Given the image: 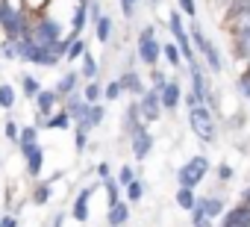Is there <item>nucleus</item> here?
I'll list each match as a JSON object with an SVG mask.
<instances>
[{
	"instance_id": "1",
	"label": "nucleus",
	"mask_w": 250,
	"mask_h": 227,
	"mask_svg": "<svg viewBox=\"0 0 250 227\" xmlns=\"http://www.w3.org/2000/svg\"><path fill=\"white\" fill-rule=\"evenodd\" d=\"M186 30H188L191 45H194V53L206 62V71H209V74H215V77H221V74H224V56H221L218 45L203 33V27L197 24V18H191V21L186 24Z\"/></svg>"
},
{
	"instance_id": "2",
	"label": "nucleus",
	"mask_w": 250,
	"mask_h": 227,
	"mask_svg": "<svg viewBox=\"0 0 250 227\" xmlns=\"http://www.w3.org/2000/svg\"><path fill=\"white\" fill-rule=\"evenodd\" d=\"M33 12L21 3V0H0V33L3 39H18L27 33Z\"/></svg>"
},
{
	"instance_id": "3",
	"label": "nucleus",
	"mask_w": 250,
	"mask_h": 227,
	"mask_svg": "<svg viewBox=\"0 0 250 227\" xmlns=\"http://www.w3.org/2000/svg\"><path fill=\"white\" fill-rule=\"evenodd\" d=\"M186 124H188V130H191L203 145H212V142H218V136H221L218 118H215V112H212L206 103H197V106H191V109H188Z\"/></svg>"
},
{
	"instance_id": "4",
	"label": "nucleus",
	"mask_w": 250,
	"mask_h": 227,
	"mask_svg": "<svg viewBox=\"0 0 250 227\" xmlns=\"http://www.w3.org/2000/svg\"><path fill=\"white\" fill-rule=\"evenodd\" d=\"M136 59L145 68H159L162 62V42L156 39V24H145L136 36Z\"/></svg>"
},
{
	"instance_id": "5",
	"label": "nucleus",
	"mask_w": 250,
	"mask_h": 227,
	"mask_svg": "<svg viewBox=\"0 0 250 227\" xmlns=\"http://www.w3.org/2000/svg\"><path fill=\"white\" fill-rule=\"evenodd\" d=\"M209 171H212L209 157H206V154H194V157H188V159H186V162L174 171V177H177V186L197 189V186L209 177Z\"/></svg>"
},
{
	"instance_id": "6",
	"label": "nucleus",
	"mask_w": 250,
	"mask_h": 227,
	"mask_svg": "<svg viewBox=\"0 0 250 227\" xmlns=\"http://www.w3.org/2000/svg\"><path fill=\"white\" fill-rule=\"evenodd\" d=\"M100 186H103V183H100V180H94V183L83 186V189L74 195V201H71V218H74V221H80V224H85V221H88V215H91V195H94Z\"/></svg>"
},
{
	"instance_id": "7",
	"label": "nucleus",
	"mask_w": 250,
	"mask_h": 227,
	"mask_svg": "<svg viewBox=\"0 0 250 227\" xmlns=\"http://www.w3.org/2000/svg\"><path fill=\"white\" fill-rule=\"evenodd\" d=\"M127 139H130L133 159H139V162H145V159L153 154V148H156V139H153V133L147 130V124H145V127H139L136 133H130Z\"/></svg>"
},
{
	"instance_id": "8",
	"label": "nucleus",
	"mask_w": 250,
	"mask_h": 227,
	"mask_svg": "<svg viewBox=\"0 0 250 227\" xmlns=\"http://www.w3.org/2000/svg\"><path fill=\"white\" fill-rule=\"evenodd\" d=\"M18 151L24 157L27 177H42V171H44V148L39 142H30V145H18Z\"/></svg>"
},
{
	"instance_id": "9",
	"label": "nucleus",
	"mask_w": 250,
	"mask_h": 227,
	"mask_svg": "<svg viewBox=\"0 0 250 227\" xmlns=\"http://www.w3.org/2000/svg\"><path fill=\"white\" fill-rule=\"evenodd\" d=\"M139 100V109H142V118H145V124H156L159 118H162V100H159V89H145V94L142 97H136Z\"/></svg>"
},
{
	"instance_id": "10",
	"label": "nucleus",
	"mask_w": 250,
	"mask_h": 227,
	"mask_svg": "<svg viewBox=\"0 0 250 227\" xmlns=\"http://www.w3.org/2000/svg\"><path fill=\"white\" fill-rule=\"evenodd\" d=\"M159 100H162V109L165 112H177L183 106V86L177 77H171L162 89H159Z\"/></svg>"
},
{
	"instance_id": "11",
	"label": "nucleus",
	"mask_w": 250,
	"mask_h": 227,
	"mask_svg": "<svg viewBox=\"0 0 250 227\" xmlns=\"http://www.w3.org/2000/svg\"><path fill=\"white\" fill-rule=\"evenodd\" d=\"M197 206L215 221V218H221L224 212H227V198H224V192H209V195H197Z\"/></svg>"
},
{
	"instance_id": "12",
	"label": "nucleus",
	"mask_w": 250,
	"mask_h": 227,
	"mask_svg": "<svg viewBox=\"0 0 250 227\" xmlns=\"http://www.w3.org/2000/svg\"><path fill=\"white\" fill-rule=\"evenodd\" d=\"M118 80H121V86H124V94H133V97H142L145 94V80H142V74H139V68H124L121 74H118Z\"/></svg>"
},
{
	"instance_id": "13",
	"label": "nucleus",
	"mask_w": 250,
	"mask_h": 227,
	"mask_svg": "<svg viewBox=\"0 0 250 227\" xmlns=\"http://www.w3.org/2000/svg\"><path fill=\"white\" fill-rule=\"evenodd\" d=\"M139 127H145L142 109H139V100H130L127 109H124V118H121V133H124V136H130V133H136Z\"/></svg>"
},
{
	"instance_id": "14",
	"label": "nucleus",
	"mask_w": 250,
	"mask_h": 227,
	"mask_svg": "<svg viewBox=\"0 0 250 227\" xmlns=\"http://www.w3.org/2000/svg\"><path fill=\"white\" fill-rule=\"evenodd\" d=\"M62 109L71 115V121H74V124H80V121L85 118V112H88V103H85L83 91H74V94L62 97Z\"/></svg>"
},
{
	"instance_id": "15",
	"label": "nucleus",
	"mask_w": 250,
	"mask_h": 227,
	"mask_svg": "<svg viewBox=\"0 0 250 227\" xmlns=\"http://www.w3.org/2000/svg\"><path fill=\"white\" fill-rule=\"evenodd\" d=\"M33 103H36V115H50L53 109H59V103H62V97L53 91V89H42L36 97H33Z\"/></svg>"
},
{
	"instance_id": "16",
	"label": "nucleus",
	"mask_w": 250,
	"mask_h": 227,
	"mask_svg": "<svg viewBox=\"0 0 250 227\" xmlns=\"http://www.w3.org/2000/svg\"><path fill=\"white\" fill-rule=\"evenodd\" d=\"M80 83H83V74L74 68V71H65L59 80H56V86H53V91L59 94V97H68V94H74V91H80Z\"/></svg>"
},
{
	"instance_id": "17",
	"label": "nucleus",
	"mask_w": 250,
	"mask_h": 227,
	"mask_svg": "<svg viewBox=\"0 0 250 227\" xmlns=\"http://www.w3.org/2000/svg\"><path fill=\"white\" fill-rule=\"evenodd\" d=\"M103 121H106V103L100 100V103H88V112H85V118H83L77 127H83V130H88V133H91V130H97Z\"/></svg>"
},
{
	"instance_id": "18",
	"label": "nucleus",
	"mask_w": 250,
	"mask_h": 227,
	"mask_svg": "<svg viewBox=\"0 0 250 227\" xmlns=\"http://www.w3.org/2000/svg\"><path fill=\"white\" fill-rule=\"evenodd\" d=\"M127 224H130V204L121 198L115 206H109V212H106V227H127Z\"/></svg>"
},
{
	"instance_id": "19",
	"label": "nucleus",
	"mask_w": 250,
	"mask_h": 227,
	"mask_svg": "<svg viewBox=\"0 0 250 227\" xmlns=\"http://www.w3.org/2000/svg\"><path fill=\"white\" fill-rule=\"evenodd\" d=\"M71 127H74V121H71V115H68L62 106H59V109H53L50 115L44 118V124H42V130H62V133H65V130H71Z\"/></svg>"
},
{
	"instance_id": "20",
	"label": "nucleus",
	"mask_w": 250,
	"mask_h": 227,
	"mask_svg": "<svg viewBox=\"0 0 250 227\" xmlns=\"http://www.w3.org/2000/svg\"><path fill=\"white\" fill-rule=\"evenodd\" d=\"M77 71L83 74V80H100V62L91 53V47H85V53L80 56V68Z\"/></svg>"
},
{
	"instance_id": "21",
	"label": "nucleus",
	"mask_w": 250,
	"mask_h": 227,
	"mask_svg": "<svg viewBox=\"0 0 250 227\" xmlns=\"http://www.w3.org/2000/svg\"><path fill=\"white\" fill-rule=\"evenodd\" d=\"M91 27H94V39H97V45H109V42H112V33H115V21H112V15L103 12Z\"/></svg>"
},
{
	"instance_id": "22",
	"label": "nucleus",
	"mask_w": 250,
	"mask_h": 227,
	"mask_svg": "<svg viewBox=\"0 0 250 227\" xmlns=\"http://www.w3.org/2000/svg\"><path fill=\"white\" fill-rule=\"evenodd\" d=\"M50 201H53V183L39 180V183H36V189L30 192V204H33V206H47Z\"/></svg>"
},
{
	"instance_id": "23",
	"label": "nucleus",
	"mask_w": 250,
	"mask_h": 227,
	"mask_svg": "<svg viewBox=\"0 0 250 227\" xmlns=\"http://www.w3.org/2000/svg\"><path fill=\"white\" fill-rule=\"evenodd\" d=\"M145 195H147V183H145L142 177H136L130 186H124V201H127L130 206H133V204H142Z\"/></svg>"
},
{
	"instance_id": "24",
	"label": "nucleus",
	"mask_w": 250,
	"mask_h": 227,
	"mask_svg": "<svg viewBox=\"0 0 250 227\" xmlns=\"http://www.w3.org/2000/svg\"><path fill=\"white\" fill-rule=\"evenodd\" d=\"M174 204H177L183 212H191V209H194V204H197V189L177 186V192H174Z\"/></svg>"
},
{
	"instance_id": "25",
	"label": "nucleus",
	"mask_w": 250,
	"mask_h": 227,
	"mask_svg": "<svg viewBox=\"0 0 250 227\" xmlns=\"http://www.w3.org/2000/svg\"><path fill=\"white\" fill-rule=\"evenodd\" d=\"M18 89H21V94H24L27 100H33L44 86L39 83V77H36V74H21V77H18Z\"/></svg>"
},
{
	"instance_id": "26",
	"label": "nucleus",
	"mask_w": 250,
	"mask_h": 227,
	"mask_svg": "<svg viewBox=\"0 0 250 227\" xmlns=\"http://www.w3.org/2000/svg\"><path fill=\"white\" fill-rule=\"evenodd\" d=\"M85 47H88V42H85L83 36H80V39H71V42H68V47H65L62 62H71V65H74V62H80V56L85 53Z\"/></svg>"
},
{
	"instance_id": "27",
	"label": "nucleus",
	"mask_w": 250,
	"mask_h": 227,
	"mask_svg": "<svg viewBox=\"0 0 250 227\" xmlns=\"http://www.w3.org/2000/svg\"><path fill=\"white\" fill-rule=\"evenodd\" d=\"M15 103H18L15 86H12V83H0V109H3V112H12Z\"/></svg>"
},
{
	"instance_id": "28",
	"label": "nucleus",
	"mask_w": 250,
	"mask_h": 227,
	"mask_svg": "<svg viewBox=\"0 0 250 227\" xmlns=\"http://www.w3.org/2000/svg\"><path fill=\"white\" fill-rule=\"evenodd\" d=\"M162 59H168V65H171L174 71L186 65V62H183V56H180V47H177L174 42H162Z\"/></svg>"
},
{
	"instance_id": "29",
	"label": "nucleus",
	"mask_w": 250,
	"mask_h": 227,
	"mask_svg": "<svg viewBox=\"0 0 250 227\" xmlns=\"http://www.w3.org/2000/svg\"><path fill=\"white\" fill-rule=\"evenodd\" d=\"M83 97H85V103H100L103 100V83L100 80H85Z\"/></svg>"
},
{
	"instance_id": "30",
	"label": "nucleus",
	"mask_w": 250,
	"mask_h": 227,
	"mask_svg": "<svg viewBox=\"0 0 250 227\" xmlns=\"http://www.w3.org/2000/svg\"><path fill=\"white\" fill-rule=\"evenodd\" d=\"M121 97H124V86H121L118 77H112L109 83H103V103H115Z\"/></svg>"
},
{
	"instance_id": "31",
	"label": "nucleus",
	"mask_w": 250,
	"mask_h": 227,
	"mask_svg": "<svg viewBox=\"0 0 250 227\" xmlns=\"http://www.w3.org/2000/svg\"><path fill=\"white\" fill-rule=\"evenodd\" d=\"M100 189L106 192V206H115V204L121 201V192H124V189L115 183V174H112L109 180H103V186H100Z\"/></svg>"
},
{
	"instance_id": "32",
	"label": "nucleus",
	"mask_w": 250,
	"mask_h": 227,
	"mask_svg": "<svg viewBox=\"0 0 250 227\" xmlns=\"http://www.w3.org/2000/svg\"><path fill=\"white\" fill-rule=\"evenodd\" d=\"M71 133H74V154H85L88 151V130H83V127H71Z\"/></svg>"
},
{
	"instance_id": "33",
	"label": "nucleus",
	"mask_w": 250,
	"mask_h": 227,
	"mask_svg": "<svg viewBox=\"0 0 250 227\" xmlns=\"http://www.w3.org/2000/svg\"><path fill=\"white\" fill-rule=\"evenodd\" d=\"M136 177H139V171H136L133 165H121V168H118V174H115V183L124 189V186H130Z\"/></svg>"
},
{
	"instance_id": "34",
	"label": "nucleus",
	"mask_w": 250,
	"mask_h": 227,
	"mask_svg": "<svg viewBox=\"0 0 250 227\" xmlns=\"http://www.w3.org/2000/svg\"><path fill=\"white\" fill-rule=\"evenodd\" d=\"M188 215H191V218H188V224H191V227H215V221H212V218L197 206V204H194V209H191Z\"/></svg>"
},
{
	"instance_id": "35",
	"label": "nucleus",
	"mask_w": 250,
	"mask_h": 227,
	"mask_svg": "<svg viewBox=\"0 0 250 227\" xmlns=\"http://www.w3.org/2000/svg\"><path fill=\"white\" fill-rule=\"evenodd\" d=\"M39 127L36 124H21V133H18V145H30V142H39Z\"/></svg>"
},
{
	"instance_id": "36",
	"label": "nucleus",
	"mask_w": 250,
	"mask_h": 227,
	"mask_svg": "<svg viewBox=\"0 0 250 227\" xmlns=\"http://www.w3.org/2000/svg\"><path fill=\"white\" fill-rule=\"evenodd\" d=\"M235 91H238L241 100L250 103V74H247V71H241V74L235 77Z\"/></svg>"
},
{
	"instance_id": "37",
	"label": "nucleus",
	"mask_w": 250,
	"mask_h": 227,
	"mask_svg": "<svg viewBox=\"0 0 250 227\" xmlns=\"http://www.w3.org/2000/svg\"><path fill=\"white\" fill-rule=\"evenodd\" d=\"M139 3H145V0H118L121 15L127 18V21H133V18H136V12H139Z\"/></svg>"
},
{
	"instance_id": "38",
	"label": "nucleus",
	"mask_w": 250,
	"mask_h": 227,
	"mask_svg": "<svg viewBox=\"0 0 250 227\" xmlns=\"http://www.w3.org/2000/svg\"><path fill=\"white\" fill-rule=\"evenodd\" d=\"M0 59H3V62H15L18 59V50H15V42L12 39L0 42Z\"/></svg>"
},
{
	"instance_id": "39",
	"label": "nucleus",
	"mask_w": 250,
	"mask_h": 227,
	"mask_svg": "<svg viewBox=\"0 0 250 227\" xmlns=\"http://www.w3.org/2000/svg\"><path fill=\"white\" fill-rule=\"evenodd\" d=\"M18 133H21V124H18L15 118H6V121H3V136H6V142L18 145Z\"/></svg>"
},
{
	"instance_id": "40",
	"label": "nucleus",
	"mask_w": 250,
	"mask_h": 227,
	"mask_svg": "<svg viewBox=\"0 0 250 227\" xmlns=\"http://www.w3.org/2000/svg\"><path fill=\"white\" fill-rule=\"evenodd\" d=\"M232 177H235V168H232L229 162H218V165H215V180H218V183H229Z\"/></svg>"
},
{
	"instance_id": "41",
	"label": "nucleus",
	"mask_w": 250,
	"mask_h": 227,
	"mask_svg": "<svg viewBox=\"0 0 250 227\" xmlns=\"http://www.w3.org/2000/svg\"><path fill=\"white\" fill-rule=\"evenodd\" d=\"M177 9L183 12V18H197V0H177Z\"/></svg>"
},
{
	"instance_id": "42",
	"label": "nucleus",
	"mask_w": 250,
	"mask_h": 227,
	"mask_svg": "<svg viewBox=\"0 0 250 227\" xmlns=\"http://www.w3.org/2000/svg\"><path fill=\"white\" fill-rule=\"evenodd\" d=\"M165 83H168V74L159 68H150V89H162Z\"/></svg>"
},
{
	"instance_id": "43",
	"label": "nucleus",
	"mask_w": 250,
	"mask_h": 227,
	"mask_svg": "<svg viewBox=\"0 0 250 227\" xmlns=\"http://www.w3.org/2000/svg\"><path fill=\"white\" fill-rule=\"evenodd\" d=\"M91 171H94V174H97V180H100V183H103V180H109V177H112V165H109V162H106V159H100V162H97V165H94V168H91Z\"/></svg>"
},
{
	"instance_id": "44",
	"label": "nucleus",
	"mask_w": 250,
	"mask_h": 227,
	"mask_svg": "<svg viewBox=\"0 0 250 227\" xmlns=\"http://www.w3.org/2000/svg\"><path fill=\"white\" fill-rule=\"evenodd\" d=\"M0 227H21L18 224V215L15 212H3V215H0Z\"/></svg>"
},
{
	"instance_id": "45",
	"label": "nucleus",
	"mask_w": 250,
	"mask_h": 227,
	"mask_svg": "<svg viewBox=\"0 0 250 227\" xmlns=\"http://www.w3.org/2000/svg\"><path fill=\"white\" fill-rule=\"evenodd\" d=\"M65 218H68L65 212H56V215H53V221H50V227H65Z\"/></svg>"
},
{
	"instance_id": "46",
	"label": "nucleus",
	"mask_w": 250,
	"mask_h": 227,
	"mask_svg": "<svg viewBox=\"0 0 250 227\" xmlns=\"http://www.w3.org/2000/svg\"><path fill=\"white\" fill-rule=\"evenodd\" d=\"M238 201H241V204H247V206H250V186H247V189H241V192H238Z\"/></svg>"
},
{
	"instance_id": "47",
	"label": "nucleus",
	"mask_w": 250,
	"mask_h": 227,
	"mask_svg": "<svg viewBox=\"0 0 250 227\" xmlns=\"http://www.w3.org/2000/svg\"><path fill=\"white\" fill-rule=\"evenodd\" d=\"M150 3H153V6H159V3H162V0H150Z\"/></svg>"
}]
</instances>
